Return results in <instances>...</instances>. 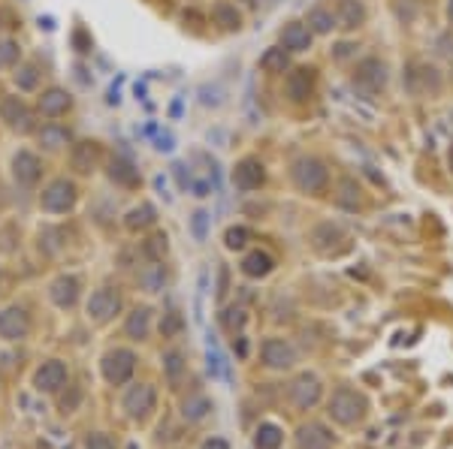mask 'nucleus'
Masks as SVG:
<instances>
[{
  "mask_svg": "<svg viewBox=\"0 0 453 449\" xmlns=\"http://www.w3.org/2000/svg\"><path fill=\"white\" fill-rule=\"evenodd\" d=\"M290 178L302 194H323L326 184H330V169L317 157H299L290 166Z\"/></svg>",
  "mask_w": 453,
  "mask_h": 449,
  "instance_id": "f257e3e1",
  "label": "nucleus"
},
{
  "mask_svg": "<svg viewBox=\"0 0 453 449\" xmlns=\"http://www.w3.org/2000/svg\"><path fill=\"white\" fill-rule=\"evenodd\" d=\"M366 398L360 395L357 389H348V386H341V389H335L332 392V398H330V413L335 423H341V425H357L362 416H366Z\"/></svg>",
  "mask_w": 453,
  "mask_h": 449,
  "instance_id": "f03ea898",
  "label": "nucleus"
},
{
  "mask_svg": "<svg viewBox=\"0 0 453 449\" xmlns=\"http://www.w3.org/2000/svg\"><path fill=\"white\" fill-rule=\"evenodd\" d=\"M441 72L429 67V63H411L405 70V90L411 97H429V94H438L441 90Z\"/></svg>",
  "mask_w": 453,
  "mask_h": 449,
  "instance_id": "7ed1b4c3",
  "label": "nucleus"
},
{
  "mask_svg": "<svg viewBox=\"0 0 453 449\" xmlns=\"http://www.w3.org/2000/svg\"><path fill=\"white\" fill-rule=\"evenodd\" d=\"M40 205L45 208V212H52V214L70 212V208L76 205V184H72V181H67V178H54L52 184L43 190Z\"/></svg>",
  "mask_w": 453,
  "mask_h": 449,
  "instance_id": "20e7f679",
  "label": "nucleus"
},
{
  "mask_svg": "<svg viewBox=\"0 0 453 449\" xmlns=\"http://www.w3.org/2000/svg\"><path fill=\"white\" fill-rule=\"evenodd\" d=\"M100 365H103V377L112 383V386H121V383L133 377L136 356H133V350H109Z\"/></svg>",
  "mask_w": 453,
  "mask_h": 449,
  "instance_id": "39448f33",
  "label": "nucleus"
},
{
  "mask_svg": "<svg viewBox=\"0 0 453 449\" xmlns=\"http://www.w3.org/2000/svg\"><path fill=\"white\" fill-rule=\"evenodd\" d=\"M118 310H121V292L112 287H100L91 292L88 299V314L97 320V323H109Z\"/></svg>",
  "mask_w": 453,
  "mask_h": 449,
  "instance_id": "423d86ee",
  "label": "nucleus"
},
{
  "mask_svg": "<svg viewBox=\"0 0 453 449\" xmlns=\"http://www.w3.org/2000/svg\"><path fill=\"white\" fill-rule=\"evenodd\" d=\"M387 79H390V72L381 58H362L357 63V72H353V85H360L366 90H381L387 85Z\"/></svg>",
  "mask_w": 453,
  "mask_h": 449,
  "instance_id": "0eeeda50",
  "label": "nucleus"
},
{
  "mask_svg": "<svg viewBox=\"0 0 453 449\" xmlns=\"http://www.w3.org/2000/svg\"><path fill=\"white\" fill-rule=\"evenodd\" d=\"M154 401H158L154 386H148V383H136V386H130L124 395V410L130 419H145L154 410Z\"/></svg>",
  "mask_w": 453,
  "mask_h": 449,
  "instance_id": "6e6552de",
  "label": "nucleus"
},
{
  "mask_svg": "<svg viewBox=\"0 0 453 449\" xmlns=\"http://www.w3.org/2000/svg\"><path fill=\"white\" fill-rule=\"evenodd\" d=\"M0 118L18 133L33 130V115H31V109H27V103L22 97H3V103H0Z\"/></svg>",
  "mask_w": 453,
  "mask_h": 449,
  "instance_id": "1a4fd4ad",
  "label": "nucleus"
},
{
  "mask_svg": "<svg viewBox=\"0 0 453 449\" xmlns=\"http://www.w3.org/2000/svg\"><path fill=\"white\" fill-rule=\"evenodd\" d=\"M263 181H266V169H263V163L257 157H245L236 163V169H233V184L239 187V190H260L263 187Z\"/></svg>",
  "mask_w": 453,
  "mask_h": 449,
  "instance_id": "9d476101",
  "label": "nucleus"
},
{
  "mask_svg": "<svg viewBox=\"0 0 453 449\" xmlns=\"http://www.w3.org/2000/svg\"><path fill=\"white\" fill-rule=\"evenodd\" d=\"M290 401L299 410H308L321 401V380L314 374H299V377L290 383Z\"/></svg>",
  "mask_w": 453,
  "mask_h": 449,
  "instance_id": "9b49d317",
  "label": "nucleus"
},
{
  "mask_svg": "<svg viewBox=\"0 0 453 449\" xmlns=\"http://www.w3.org/2000/svg\"><path fill=\"white\" fill-rule=\"evenodd\" d=\"M260 356H263V365H269V368H275V371H284L296 362L293 347L287 341H281V338H266L260 347Z\"/></svg>",
  "mask_w": 453,
  "mask_h": 449,
  "instance_id": "f8f14e48",
  "label": "nucleus"
},
{
  "mask_svg": "<svg viewBox=\"0 0 453 449\" xmlns=\"http://www.w3.org/2000/svg\"><path fill=\"white\" fill-rule=\"evenodd\" d=\"M31 332V320H27L24 308H6L0 310V338L6 341H22Z\"/></svg>",
  "mask_w": 453,
  "mask_h": 449,
  "instance_id": "ddd939ff",
  "label": "nucleus"
},
{
  "mask_svg": "<svg viewBox=\"0 0 453 449\" xmlns=\"http://www.w3.org/2000/svg\"><path fill=\"white\" fill-rule=\"evenodd\" d=\"M33 386L40 392H58L61 386H67V365L58 359L45 362L43 368L33 374Z\"/></svg>",
  "mask_w": 453,
  "mask_h": 449,
  "instance_id": "4468645a",
  "label": "nucleus"
},
{
  "mask_svg": "<svg viewBox=\"0 0 453 449\" xmlns=\"http://www.w3.org/2000/svg\"><path fill=\"white\" fill-rule=\"evenodd\" d=\"M312 40H314L312 27L302 22H290L281 27V49H287V52H308L312 49Z\"/></svg>",
  "mask_w": 453,
  "mask_h": 449,
  "instance_id": "2eb2a0df",
  "label": "nucleus"
},
{
  "mask_svg": "<svg viewBox=\"0 0 453 449\" xmlns=\"http://www.w3.org/2000/svg\"><path fill=\"white\" fill-rule=\"evenodd\" d=\"M284 90L293 103H305V100L314 94V70H305V67L293 70L284 81Z\"/></svg>",
  "mask_w": 453,
  "mask_h": 449,
  "instance_id": "dca6fc26",
  "label": "nucleus"
},
{
  "mask_svg": "<svg viewBox=\"0 0 453 449\" xmlns=\"http://www.w3.org/2000/svg\"><path fill=\"white\" fill-rule=\"evenodd\" d=\"M299 449H332V432L321 423H308L296 432Z\"/></svg>",
  "mask_w": 453,
  "mask_h": 449,
  "instance_id": "f3484780",
  "label": "nucleus"
},
{
  "mask_svg": "<svg viewBox=\"0 0 453 449\" xmlns=\"http://www.w3.org/2000/svg\"><path fill=\"white\" fill-rule=\"evenodd\" d=\"M13 172H15V178H18V184H24V187H31L40 181L43 175V163L36 154L31 151H18L15 154V160H13Z\"/></svg>",
  "mask_w": 453,
  "mask_h": 449,
  "instance_id": "a211bd4d",
  "label": "nucleus"
},
{
  "mask_svg": "<svg viewBox=\"0 0 453 449\" xmlns=\"http://www.w3.org/2000/svg\"><path fill=\"white\" fill-rule=\"evenodd\" d=\"M52 301L58 308H72L76 305V299H79V278H72V274H61V278H54L52 281Z\"/></svg>",
  "mask_w": 453,
  "mask_h": 449,
  "instance_id": "6ab92c4d",
  "label": "nucleus"
},
{
  "mask_svg": "<svg viewBox=\"0 0 453 449\" xmlns=\"http://www.w3.org/2000/svg\"><path fill=\"white\" fill-rule=\"evenodd\" d=\"M305 24L312 27V33H332V27H339V18H335V13L330 6H323V3H317L308 9V15H305Z\"/></svg>",
  "mask_w": 453,
  "mask_h": 449,
  "instance_id": "aec40b11",
  "label": "nucleus"
},
{
  "mask_svg": "<svg viewBox=\"0 0 453 449\" xmlns=\"http://www.w3.org/2000/svg\"><path fill=\"white\" fill-rule=\"evenodd\" d=\"M97 160H100L97 142H79L76 148H72V169L82 172V175L94 172V169H97Z\"/></svg>",
  "mask_w": 453,
  "mask_h": 449,
  "instance_id": "412c9836",
  "label": "nucleus"
},
{
  "mask_svg": "<svg viewBox=\"0 0 453 449\" xmlns=\"http://www.w3.org/2000/svg\"><path fill=\"white\" fill-rule=\"evenodd\" d=\"M109 178L121 187H139V169H136L127 157H115L109 163Z\"/></svg>",
  "mask_w": 453,
  "mask_h": 449,
  "instance_id": "4be33fe9",
  "label": "nucleus"
},
{
  "mask_svg": "<svg viewBox=\"0 0 453 449\" xmlns=\"http://www.w3.org/2000/svg\"><path fill=\"white\" fill-rule=\"evenodd\" d=\"M312 242H314L317 251H332V247L339 244V242H344V233H341V226H339V223L323 221V223H317V226H314Z\"/></svg>",
  "mask_w": 453,
  "mask_h": 449,
  "instance_id": "5701e85b",
  "label": "nucleus"
},
{
  "mask_svg": "<svg viewBox=\"0 0 453 449\" xmlns=\"http://www.w3.org/2000/svg\"><path fill=\"white\" fill-rule=\"evenodd\" d=\"M339 27L344 31H353V27H360L366 22V6L360 3V0H339Z\"/></svg>",
  "mask_w": 453,
  "mask_h": 449,
  "instance_id": "b1692460",
  "label": "nucleus"
},
{
  "mask_svg": "<svg viewBox=\"0 0 453 449\" xmlns=\"http://www.w3.org/2000/svg\"><path fill=\"white\" fill-rule=\"evenodd\" d=\"M67 109H70V97H67V90H61V88H49L40 97V112L45 118H58L67 112Z\"/></svg>",
  "mask_w": 453,
  "mask_h": 449,
  "instance_id": "393cba45",
  "label": "nucleus"
},
{
  "mask_svg": "<svg viewBox=\"0 0 453 449\" xmlns=\"http://www.w3.org/2000/svg\"><path fill=\"white\" fill-rule=\"evenodd\" d=\"M272 269H275V260H272L266 251H251L242 260V271L248 274V278H266Z\"/></svg>",
  "mask_w": 453,
  "mask_h": 449,
  "instance_id": "a878e982",
  "label": "nucleus"
},
{
  "mask_svg": "<svg viewBox=\"0 0 453 449\" xmlns=\"http://www.w3.org/2000/svg\"><path fill=\"white\" fill-rule=\"evenodd\" d=\"M124 332H127V338H133V341H142V338H148V332H151V310L148 308H136L133 314L127 317Z\"/></svg>",
  "mask_w": 453,
  "mask_h": 449,
  "instance_id": "bb28decb",
  "label": "nucleus"
},
{
  "mask_svg": "<svg viewBox=\"0 0 453 449\" xmlns=\"http://www.w3.org/2000/svg\"><path fill=\"white\" fill-rule=\"evenodd\" d=\"M154 221H158V212H154V205L151 203H142V205H136L133 212H127L124 226L130 229V233H139V229H148Z\"/></svg>",
  "mask_w": 453,
  "mask_h": 449,
  "instance_id": "cd10ccee",
  "label": "nucleus"
},
{
  "mask_svg": "<svg viewBox=\"0 0 453 449\" xmlns=\"http://www.w3.org/2000/svg\"><path fill=\"white\" fill-rule=\"evenodd\" d=\"M212 18H215V24L224 27V31H239L242 27L239 9H236L233 3H227V0H217V3L212 6Z\"/></svg>",
  "mask_w": 453,
  "mask_h": 449,
  "instance_id": "c85d7f7f",
  "label": "nucleus"
},
{
  "mask_svg": "<svg viewBox=\"0 0 453 449\" xmlns=\"http://www.w3.org/2000/svg\"><path fill=\"white\" fill-rule=\"evenodd\" d=\"M290 67V52L287 49H266L260 54V70L263 72H284Z\"/></svg>",
  "mask_w": 453,
  "mask_h": 449,
  "instance_id": "c756f323",
  "label": "nucleus"
},
{
  "mask_svg": "<svg viewBox=\"0 0 453 449\" xmlns=\"http://www.w3.org/2000/svg\"><path fill=\"white\" fill-rule=\"evenodd\" d=\"M281 441H284V434H281V428L272 425V423H263L257 428V434H254V446L257 449H278Z\"/></svg>",
  "mask_w": 453,
  "mask_h": 449,
  "instance_id": "7c9ffc66",
  "label": "nucleus"
},
{
  "mask_svg": "<svg viewBox=\"0 0 453 449\" xmlns=\"http://www.w3.org/2000/svg\"><path fill=\"white\" fill-rule=\"evenodd\" d=\"M335 203H339L341 208H348V212H353V208H360V187L353 178H341L339 181V196H335Z\"/></svg>",
  "mask_w": 453,
  "mask_h": 449,
  "instance_id": "2f4dec72",
  "label": "nucleus"
},
{
  "mask_svg": "<svg viewBox=\"0 0 453 449\" xmlns=\"http://www.w3.org/2000/svg\"><path fill=\"white\" fill-rule=\"evenodd\" d=\"M208 410H212V401H208L206 395H194L185 401V407H181V416L187 419V423H199Z\"/></svg>",
  "mask_w": 453,
  "mask_h": 449,
  "instance_id": "473e14b6",
  "label": "nucleus"
},
{
  "mask_svg": "<svg viewBox=\"0 0 453 449\" xmlns=\"http://www.w3.org/2000/svg\"><path fill=\"white\" fill-rule=\"evenodd\" d=\"M40 142L45 145V148H63V145L70 142V133L63 130V127H54V124H49V127H43L40 130Z\"/></svg>",
  "mask_w": 453,
  "mask_h": 449,
  "instance_id": "72a5a7b5",
  "label": "nucleus"
},
{
  "mask_svg": "<svg viewBox=\"0 0 453 449\" xmlns=\"http://www.w3.org/2000/svg\"><path fill=\"white\" fill-rule=\"evenodd\" d=\"M139 281H142V287L148 290V292H158V290H163L167 271H163V265H160V262H151L148 269H145V271L139 274Z\"/></svg>",
  "mask_w": 453,
  "mask_h": 449,
  "instance_id": "f704fd0d",
  "label": "nucleus"
},
{
  "mask_svg": "<svg viewBox=\"0 0 453 449\" xmlns=\"http://www.w3.org/2000/svg\"><path fill=\"white\" fill-rule=\"evenodd\" d=\"M248 238H251V233L245 226H230L224 233V244L230 247V251H242V247L248 244Z\"/></svg>",
  "mask_w": 453,
  "mask_h": 449,
  "instance_id": "c9c22d12",
  "label": "nucleus"
},
{
  "mask_svg": "<svg viewBox=\"0 0 453 449\" xmlns=\"http://www.w3.org/2000/svg\"><path fill=\"white\" fill-rule=\"evenodd\" d=\"M36 81H40V72H36V67H31V63H24V67L15 70V85L22 90H33Z\"/></svg>",
  "mask_w": 453,
  "mask_h": 449,
  "instance_id": "e433bc0d",
  "label": "nucleus"
},
{
  "mask_svg": "<svg viewBox=\"0 0 453 449\" xmlns=\"http://www.w3.org/2000/svg\"><path fill=\"white\" fill-rule=\"evenodd\" d=\"M145 253H148V260H151V262H160V260H163V253H167V235H163V233L151 235L148 242H145Z\"/></svg>",
  "mask_w": 453,
  "mask_h": 449,
  "instance_id": "4c0bfd02",
  "label": "nucleus"
},
{
  "mask_svg": "<svg viewBox=\"0 0 453 449\" xmlns=\"http://www.w3.org/2000/svg\"><path fill=\"white\" fill-rule=\"evenodd\" d=\"M181 329H185V317H181L178 310H169V314H163V323H160V332H163V338L178 335Z\"/></svg>",
  "mask_w": 453,
  "mask_h": 449,
  "instance_id": "58836bf2",
  "label": "nucleus"
},
{
  "mask_svg": "<svg viewBox=\"0 0 453 449\" xmlns=\"http://www.w3.org/2000/svg\"><path fill=\"white\" fill-rule=\"evenodd\" d=\"M163 368H167L169 380H178V377H181V371H185V359H181V353L169 350L167 356H163Z\"/></svg>",
  "mask_w": 453,
  "mask_h": 449,
  "instance_id": "ea45409f",
  "label": "nucleus"
},
{
  "mask_svg": "<svg viewBox=\"0 0 453 449\" xmlns=\"http://www.w3.org/2000/svg\"><path fill=\"white\" fill-rule=\"evenodd\" d=\"M18 58H22V49H18V42H13V40L0 42V67H13Z\"/></svg>",
  "mask_w": 453,
  "mask_h": 449,
  "instance_id": "a19ab883",
  "label": "nucleus"
},
{
  "mask_svg": "<svg viewBox=\"0 0 453 449\" xmlns=\"http://www.w3.org/2000/svg\"><path fill=\"white\" fill-rule=\"evenodd\" d=\"M208 221H212V214H208V212H197L194 217H190V229H194V238H197V242H203V238H206Z\"/></svg>",
  "mask_w": 453,
  "mask_h": 449,
  "instance_id": "79ce46f5",
  "label": "nucleus"
},
{
  "mask_svg": "<svg viewBox=\"0 0 453 449\" xmlns=\"http://www.w3.org/2000/svg\"><path fill=\"white\" fill-rule=\"evenodd\" d=\"M72 45H76L79 54H88L91 49H94V40H91V33L85 31V27H76V31H72Z\"/></svg>",
  "mask_w": 453,
  "mask_h": 449,
  "instance_id": "37998d69",
  "label": "nucleus"
},
{
  "mask_svg": "<svg viewBox=\"0 0 453 449\" xmlns=\"http://www.w3.org/2000/svg\"><path fill=\"white\" fill-rule=\"evenodd\" d=\"M224 323H227V329H230V332L242 329V326H245V310H242V308H230V310L224 314Z\"/></svg>",
  "mask_w": 453,
  "mask_h": 449,
  "instance_id": "c03bdc74",
  "label": "nucleus"
},
{
  "mask_svg": "<svg viewBox=\"0 0 453 449\" xmlns=\"http://www.w3.org/2000/svg\"><path fill=\"white\" fill-rule=\"evenodd\" d=\"M85 449H115V443L109 441L106 434L94 432V434H88V437H85Z\"/></svg>",
  "mask_w": 453,
  "mask_h": 449,
  "instance_id": "a18cd8bd",
  "label": "nucleus"
},
{
  "mask_svg": "<svg viewBox=\"0 0 453 449\" xmlns=\"http://www.w3.org/2000/svg\"><path fill=\"white\" fill-rule=\"evenodd\" d=\"M351 54H357V45H353V42H339V45L332 49V58H335V61H348Z\"/></svg>",
  "mask_w": 453,
  "mask_h": 449,
  "instance_id": "49530a36",
  "label": "nucleus"
},
{
  "mask_svg": "<svg viewBox=\"0 0 453 449\" xmlns=\"http://www.w3.org/2000/svg\"><path fill=\"white\" fill-rule=\"evenodd\" d=\"M172 169H176V178H178V184H181V187H187V184H190V175L185 172V166H181V163H176V166H172Z\"/></svg>",
  "mask_w": 453,
  "mask_h": 449,
  "instance_id": "de8ad7c7",
  "label": "nucleus"
},
{
  "mask_svg": "<svg viewBox=\"0 0 453 449\" xmlns=\"http://www.w3.org/2000/svg\"><path fill=\"white\" fill-rule=\"evenodd\" d=\"M203 449H230V443L221 441V437H212V441H206Z\"/></svg>",
  "mask_w": 453,
  "mask_h": 449,
  "instance_id": "09e8293b",
  "label": "nucleus"
},
{
  "mask_svg": "<svg viewBox=\"0 0 453 449\" xmlns=\"http://www.w3.org/2000/svg\"><path fill=\"white\" fill-rule=\"evenodd\" d=\"M158 148H160V151H172V136H169V133L158 136Z\"/></svg>",
  "mask_w": 453,
  "mask_h": 449,
  "instance_id": "8fccbe9b",
  "label": "nucleus"
},
{
  "mask_svg": "<svg viewBox=\"0 0 453 449\" xmlns=\"http://www.w3.org/2000/svg\"><path fill=\"white\" fill-rule=\"evenodd\" d=\"M40 27H45V31H54V18L52 15H40Z\"/></svg>",
  "mask_w": 453,
  "mask_h": 449,
  "instance_id": "3c124183",
  "label": "nucleus"
},
{
  "mask_svg": "<svg viewBox=\"0 0 453 449\" xmlns=\"http://www.w3.org/2000/svg\"><path fill=\"white\" fill-rule=\"evenodd\" d=\"M194 190H197V196H208V190H212V187H208L206 181H197V184H194Z\"/></svg>",
  "mask_w": 453,
  "mask_h": 449,
  "instance_id": "603ef678",
  "label": "nucleus"
},
{
  "mask_svg": "<svg viewBox=\"0 0 453 449\" xmlns=\"http://www.w3.org/2000/svg\"><path fill=\"white\" fill-rule=\"evenodd\" d=\"M447 18H450V24H453V0H447Z\"/></svg>",
  "mask_w": 453,
  "mask_h": 449,
  "instance_id": "864d4df0",
  "label": "nucleus"
},
{
  "mask_svg": "<svg viewBox=\"0 0 453 449\" xmlns=\"http://www.w3.org/2000/svg\"><path fill=\"white\" fill-rule=\"evenodd\" d=\"M450 169H453V148H450Z\"/></svg>",
  "mask_w": 453,
  "mask_h": 449,
  "instance_id": "5fc2aeb1",
  "label": "nucleus"
}]
</instances>
